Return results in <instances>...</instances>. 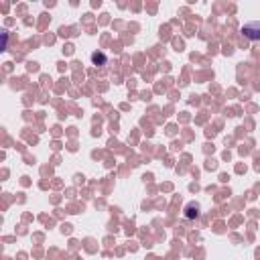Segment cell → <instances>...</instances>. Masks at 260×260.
Listing matches in <instances>:
<instances>
[{
	"label": "cell",
	"mask_w": 260,
	"mask_h": 260,
	"mask_svg": "<svg viewBox=\"0 0 260 260\" xmlns=\"http://www.w3.org/2000/svg\"><path fill=\"white\" fill-rule=\"evenodd\" d=\"M240 32H242L248 41H260V20H250V22H246V24L240 28Z\"/></svg>",
	"instance_id": "1"
},
{
	"label": "cell",
	"mask_w": 260,
	"mask_h": 260,
	"mask_svg": "<svg viewBox=\"0 0 260 260\" xmlns=\"http://www.w3.org/2000/svg\"><path fill=\"white\" fill-rule=\"evenodd\" d=\"M91 61H93L95 65H98V63H100V65H106V63H108V57H106L104 53H98V51H95V53H91Z\"/></svg>",
	"instance_id": "3"
},
{
	"label": "cell",
	"mask_w": 260,
	"mask_h": 260,
	"mask_svg": "<svg viewBox=\"0 0 260 260\" xmlns=\"http://www.w3.org/2000/svg\"><path fill=\"white\" fill-rule=\"evenodd\" d=\"M199 215H201V207H199V203L191 201V203L185 205V217H187V219H197Z\"/></svg>",
	"instance_id": "2"
}]
</instances>
